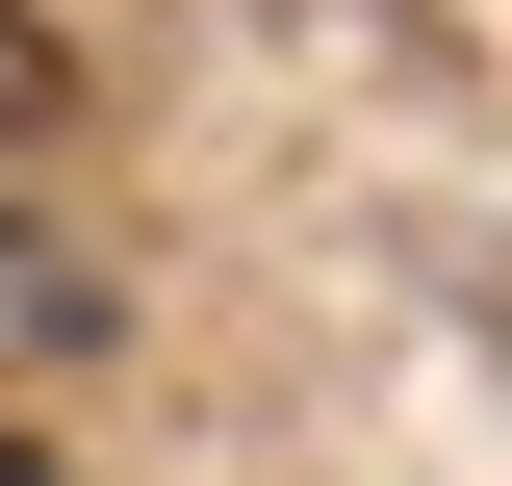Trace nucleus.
<instances>
[{
    "label": "nucleus",
    "instance_id": "1",
    "mask_svg": "<svg viewBox=\"0 0 512 486\" xmlns=\"http://www.w3.org/2000/svg\"><path fill=\"white\" fill-rule=\"evenodd\" d=\"M103 333H128V282H103V256L52 231V205H0V384H52V359H103Z\"/></svg>",
    "mask_w": 512,
    "mask_h": 486
},
{
    "label": "nucleus",
    "instance_id": "2",
    "mask_svg": "<svg viewBox=\"0 0 512 486\" xmlns=\"http://www.w3.org/2000/svg\"><path fill=\"white\" fill-rule=\"evenodd\" d=\"M52 103H77V52L26 26V0H0V128H52Z\"/></svg>",
    "mask_w": 512,
    "mask_h": 486
},
{
    "label": "nucleus",
    "instance_id": "3",
    "mask_svg": "<svg viewBox=\"0 0 512 486\" xmlns=\"http://www.w3.org/2000/svg\"><path fill=\"white\" fill-rule=\"evenodd\" d=\"M0 486H52V461H26V435H0Z\"/></svg>",
    "mask_w": 512,
    "mask_h": 486
}]
</instances>
